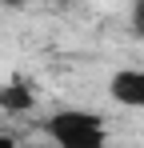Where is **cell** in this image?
I'll use <instances>...</instances> for the list:
<instances>
[{
  "label": "cell",
  "mask_w": 144,
  "mask_h": 148,
  "mask_svg": "<svg viewBox=\"0 0 144 148\" xmlns=\"http://www.w3.org/2000/svg\"><path fill=\"white\" fill-rule=\"evenodd\" d=\"M44 132L60 148H100L108 140V128L100 124V116L92 112H56L44 124Z\"/></svg>",
  "instance_id": "cell-1"
},
{
  "label": "cell",
  "mask_w": 144,
  "mask_h": 148,
  "mask_svg": "<svg viewBox=\"0 0 144 148\" xmlns=\"http://www.w3.org/2000/svg\"><path fill=\"white\" fill-rule=\"evenodd\" d=\"M108 92H112V100L124 104V108H144V72L140 68H120V72H112Z\"/></svg>",
  "instance_id": "cell-2"
},
{
  "label": "cell",
  "mask_w": 144,
  "mask_h": 148,
  "mask_svg": "<svg viewBox=\"0 0 144 148\" xmlns=\"http://www.w3.org/2000/svg\"><path fill=\"white\" fill-rule=\"evenodd\" d=\"M36 104V96H32V88L24 84V80H12V84H0V108L4 112H28Z\"/></svg>",
  "instance_id": "cell-3"
},
{
  "label": "cell",
  "mask_w": 144,
  "mask_h": 148,
  "mask_svg": "<svg viewBox=\"0 0 144 148\" xmlns=\"http://www.w3.org/2000/svg\"><path fill=\"white\" fill-rule=\"evenodd\" d=\"M132 24H136V32L144 36V0H136V4H132Z\"/></svg>",
  "instance_id": "cell-4"
},
{
  "label": "cell",
  "mask_w": 144,
  "mask_h": 148,
  "mask_svg": "<svg viewBox=\"0 0 144 148\" xmlns=\"http://www.w3.org/2000/svg\"><path fill=\"white\" fill-rule=\"evenodd\" d=\"M0 4H8V8H20V4H28V0H0Z\"/></svg>",
  "instance_id": "cell-5"
},
{
  "label": "cell",
  "mask_w": 144,
  "mask_h": 148,
  "mask_svg": "<svg viewBox=\"0 0 144 148\" xmlns=\"http://www.w3.org/2000/svg\"><path fill=\"white\" fill-rule=\"evenodd\" d=\"M0 148H12V136H0Z\"/></svg>",
  "instance_id": "cell-6"
}]
</instances>
